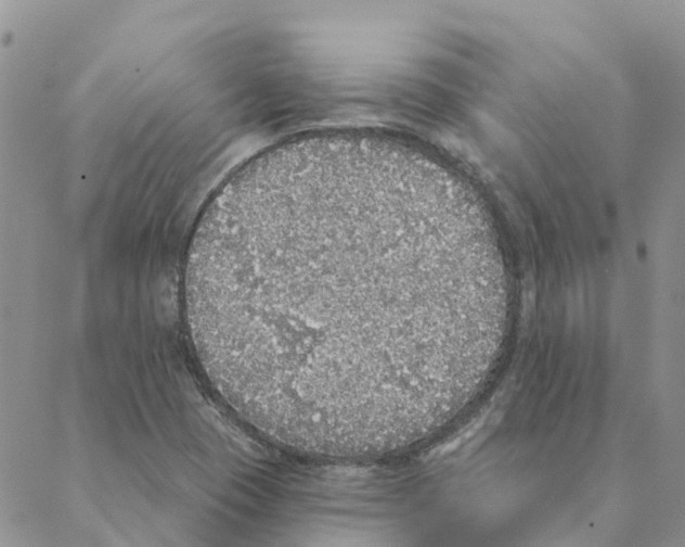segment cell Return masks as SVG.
Segmentation results:
<instances>
[{
	"mask_svg": "<svg viewBox=\"0 0 685 547\" xmlns=\"http://www.w3.org/2000/svg\"><path fill=\"white\" fill-rule=\"evenodd\" d=\"M195 355L254 429L297 453L374 458L467 399L487 328L483 269L432 186L352 155L228 178L189 242Z\"/></svg>",
	"mask_w": 685,
	"mask_h": 547,
	"instance_id": "obj_1",
	"label": "cell"
}]
</instances>
